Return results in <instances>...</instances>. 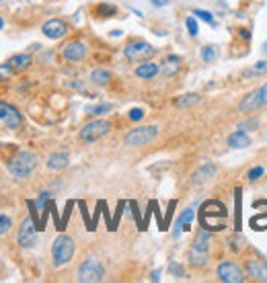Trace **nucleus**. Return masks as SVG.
<instances>
[{
    "instance_id": "1",
    "label": "nucleus",
    "mask_w": 267,
    "mask_h": 283,
    "mask_svg": "<svg viewBox=\"0 0 267 283\" xmlns=\"http://www.w3.org/2000/svg\"><path fill=\"white\" fill-rule=\"evenodd\" d=\"M37 156L33 152H27V150H21L17 152L11 160H9V173L15 177V179H27L33 175V171L37 168Z\"/></svg>"
},
{
    "instance_id": "2",
    "label": "nucleus",
    "mask_w": 267,
    "mask_h": 283,
    "mask_svg": "<svg viewBox=\"0 0 267 283\" xmlns=\"http://www.w3.org/2000/svg\"><path fill=\"white\" fill-rule=\"evenodd\" d=\"M210 246H212V234L207 230H199L193 238V244H191V250H189V263L197 269L205 267L207 261H210Z\"/></svg>"
},
{
    "instance_id": "3",
    "label": "nucleus",
    "mask_w": 267,
    "mask_h": 283,
    "mask_svg": "<svg viewBox=\"0 0 267 283\" xmlns=\"http://www.w3.org/2000/svg\"><path fill=\"white\" fill-rule=\"evenodd\" d=\"M74 250H76L74 238L68 236V234H60L51 244V263H53V267L68 265L72 261V257H74Z\"/></svg>"
},
{
    "instance_id": "4",
    "label": "nucleus",
    "mask_w": 267,
    "mask_h": 283,
    "mask_svg": "<svg viewBox=\"0 0 267 283\" xmlns=\"http://www.w3.org/2000/svg\"><path fill=\"white\" fill-rule=\"evenodd\" d=\"M158 138V128L156 125H140L130 130L124 136V144L130 148H138V146H148Z\"/></svg>"
},
{
    "instance_id": "5",
    "label": "nucleus",
    "mask_w": 267,
    "mask_h": 283,
    "mask_svg": "<svg viewBox=\"0 0 267 283\" xmlns=\"http://www.w3.org/2000/svg\"><path fill=\"white\" fill-rule=\"evenodd\" d=\"M76 279L80 283H99V281H103L105 279V267H103V263L99 259H95V257L86 259L80 265V269L76 273Z\"/></svg>"
},
{
    "instance_id": "6",
    "label": "nucleus",
    "mask_w": 267,
    "mask_h": 283,
    "mask_svg": "<svg viewBox=\"0 0 267 283\" xmlns=\"http://www.w3.org/2000/svg\"><path fill=\"white\" fill-rule=\"evenodd\" d=\"M109 132H111V123L109 121H105V119H93V121H88V123L82 125V130L78 132V138L82 142L91 144V142L101 140L103 136H107Z\"/></svg>"
},
{
    "instance_id": "7",
    "label": "nucleus",
    "mask_w": 267,
    "mask_h": 283,
    "mask_svg": "<svg viewBox=\"0 0 267 283\" xmlns=\"http://www.w3.org/2000/svg\"><path fill=\"white\" fill-rule=\"evenodd\" d=\"M216 275H218V279L224 281V283H243V281H245V271H243L236 263H232V261L220 263L218 269H216Z\"/></svg>"
},
{
    "instance_id": "8",
    "label": "nucleus",
    "mask_w": 267,
    "mask_h": 283,
    "mask_svg": "<svg viewBox=\"0 0 267 283\" xmlns=\"http://www.w3.org/2000/svg\"><path fill=\"white\" fill-rule=\"evenodd\" d=\"M124 55L132 62L146 60V58H150V55H154V47L146 41H132L124 47Z\"/></svg>"
},
{
    "instance_id": "9",
    "label": "nucleus",
    "mask_w": 267,
    "mask_h": 283,
    "mask_svg": "<svg viewBox=\"0 0 267 283\" xmlns=\"http://www.w3.org/2000/svg\"><path fill=\"white\" fill-rule=\"evenodd\" d=\"M17 242L21 248H31L37 242V228L31 217H25L23 224L19 226V232H17Z\"/></svg>"
},
{
    "instance_id": "10",
    "label": "nucleus",
    "mask_w": 267,
    "mask_h": 283,
    "mask_svg": "<svg viewBox=\"0 0 267 283\" xmlns=\"http://www.w3.org/2000/svg\"><path fill=\"white\" fill-rule=\"evenodd\" d=\"M0 121L11 130H19L23 125V115L11 103H0Z\"/></svg>"
},
{
    "instance_id": "11",
    "label": "nucleus",
    "mask_w": 267,
    "mask_h": 283,
    "mask_svg": "<svg viewBox=\"0 0 267 283\" xmlns=\"http://www.w3.org/2000/svg\"><path fill=\"white\" fill-rule=\"evenodd\" d=\"M41 31L47 39H62L68 33V23H64L62 19H49L43 23Z\"/></svg>"
},
{
    "instance_id": "12",
    "label": "nucleus",
    "mask_w": 267,
    "mask_h": 283,
    "mask_svg": "<svg viewBox=\"0 0 267 283\" xmlns=\"http://www.w3.org/2000/svg\"><path fill=\"white\" fill-rule=\"evenodd\" d=\"M62 55L68 62H82L86 58V45L82 41H68L62 47Z\"/></svg>"
},
{
    "instance_id": "13",
    "label": "nucleus",
    "mask_w": 267,
    "mask_h": 283,
    "mask_svg": "<svg viewBox=\"0 0 267 283\" xmlns=\"http://www.w3.org/2000/svg\"><path fill=\"white\" fill-rule=\"evenodd\" d=\"M214 175H216V164L205 162V164H201V166L197 168V171L193 173L191 183H193V187H201V185L210 183V181L214 179Z\"/></svg>"
},
{
    "instance_id": "14",
    "label": "nucleus",
    "mask_w": 267,
    "mask_h": 283,
    "mask_svg": "<svg viewBox=\"0 0 267 283\" xmlns=\"http://www.w3.org/2000/svg\"><path fill=\"white\" fill-rule=\"evenodd\" d=\"M259 109H261V95H259V88H253L239 103V111L241 113H253V111H259Z\"/></svg>"
},
{
    "instance_id": "15",
    "label": "nucleus",
    "mask_w": 267,
    "mask_h": 283,
    "mask_svg": "<svg viewBox=\"0 0 267 283\" xmlns=\"http://www.w3.org/2000/svg\"><path fill=\"white\" fill-rule=\"evenodd\" d=\"M247 275L255 281H267V263L259 259L247 261Z\"/></svg>"
},
{
    "instance_id": "16",
    "label": "nucleus",
    "mask_w": 267,
    "mask_h": 283,
    "mask_svg": "<svg viewBox=\"0 0 267 283\" xmlns=\"http://www.w3.org/2000/svg\"><path fill=\"white\" fill-rule=\"evenodd\" d=\"M181 68V58H177V55H169V58L160 64V74H163L165 78H171L179 72Z\"/></svg>"
},
{
    "instance_id": "17",
    "label": "nucleus",
    "mask_w": 267,
    "mask_h": 283,
    "mask_svg": "<svg viewBox=\"0 0 267 283\" xmlns=\"http://www.w3.org/2000/svg\"><path fill=\"white\" fill-rule=\"evenodd\" d=\"M68 162H70V156L66 152H56L47 158V168L49 171H62V168L68 166Z\"/></svg>"
},
{
    "instance_id": "18",
    "label": "nucleus",
    "mask_w": 267,
    "mask_h": 283,
    "mask_svg": "<svg viewBox=\"0 0 267 283\" xmlns=\"http://www.w3.org/2000/svg\"><path fill=\"white\" fill-rule=\"evenodd\" d=\"M158 72H160V66L154 64V62H144V64H140L136 68V76L142 78V80H152Z\"/></svg>"
},
{
    "instance_id": "19",
    "label": "nucleus",
    "mask_w": 267,
    "mask_h": 283,
    "mask_svg": "<svg viewBox=\"0 0 267 283\" xmlns=\"http://www.w3.org/2000/svg\"><path fill=\"white\" fill-rule=\"evenodd\" d=\"M13 70H23V68H29L33 64V58H31V53H15L9 58V62Z\"/></svg>"
},
{
    "instance_id": "20",
    "label": "nucleus",
    "mask_w": 267,
    "mask_h": 283,
    "mask_svg": "<svg viewBox=\"0 0 267 283\" xmlns=\"http://www.w3.org/2000/svg\"><path fill=\"white\" fill-rule=\"evenodd\" d=\"M193 215H195V205L187 207V209H185V211H183V213L179 215V219L175 222V230H173V236H175V238H177V236L181 234V230L185 228V226H187V224H189V222L193 219Z\"/></svg>"
},
{
    "instance_id": "21",
    "label": "nucleus",
    "mask_w": 267,
    "mask_h": 283,
    "mask_svg": "<svg viewBox=\"0 0 267 283\" xmlns=\"http://www.w3.org/2000/svg\"><path fill=\"white\" fill-rule=\"evenodd\" d=\"M226 144H228L230 148H247V146H251V138H249L243 130H239V132H234V134L228 136Z\"/></svg>"
},
{
    "instance_id": "22",
    "label": "nucleus",
    "mask_w": 267,
    "mask_h": 283,
    "mask_svg": "<svg viewBox=\"0 0 267 283\" xmlns=\"http://www.w3.org/2000/svg\"><path fill=\"white\" fill-rule=\"evenodd\" d=\"M201 101V97L197 95V92H189V95H183V97H179L177 101H175V107H181V109H185V107H193V105H197Z\"/></svg>"
},
{
    "instance_id": "23",
    "label": "nucleus",
    "mask_w": 267,
    "mask_h": 283,
    "mask_svg": "<svg viewBox=\"0 0 267 283\" xmlns=\"http://www.w3.org/2000/svg\"><path fill=\"white\" fill-rule=\"evenodd\" d=\"M265 72H267V60H261V62L253 64L251 68H247V70L243 72V76H245V78H255V76H261V74H265Z\"/></svg>"
},
{
    "instance_id": "24",
    "label": "nucleus",
    "mask_w": 267,
    "mask_h": 283,
    "mask_svg": "<svg viewBox=\"0 0 267 283\" xmlns=\"http://www.w3.org/2000/svg\"><path fill=\"white\" fill-rule=\"evenodd\" d=\"M109 80H111V74L107 72V70H93V72H91V82L97 84V86L109 84Z\"/></svg>"
},
{
    "instance_id": "25",
    "label": "nucleus",
    "mask_w": 267,
    "mask_h": 283,
    "mask_svg": "<svg viewBox=\"0 0 267 283\" xmlns=\"http://www.w3.org/2000/svg\"><path fill=\"white\" fill-rule=\"evenodd\" d=\"M13 230V217L7 213H0V236H5Z\"/></svg>"
},
{
    "instance_id": "26",
    "label": "nucleus",
    "mask_w": 267,
    "mask_h": 283,
    "mask_svg": "<svg viewBox=\"0 0 267 283\" xmlns=\"http://www.w3.org/2000/svg\"><path fill=\"white\" fill-rule=\"evenodd\" d=\"M111 111V105H97V107H88L86 109V113L88 115H105V113H109Z\"/></svg>"
},
{
    "instance_id": "27",
    "label": "nucleus",
    "mask_w": 267,
    "mask_h": 283,
    "mask_svg": "<svg viewBox=\"0 0 267 283\" xmlns=\"http://www.w3.org/2000/svg\"><path fill=\"white\" fill-rule=\"evenodd\" d=\"M201 60H203V62L216 60V47H214V45H205V47L201 49Z\"/></svg>"
},
{
    "instance_id": "28",
    "label": "nucleus",
    "mask_w": 267,
    "mask_h": 283,
    "mask_svg": "<svg viewBox=\"0 0 267 283\" xmlns=\"http://www.w3.org/2000/svg\"><path fill=\"white\" fill-rule=\"evenodd\" d=\"M193 15H197L201 21H205V23H210V25H214V17L207 13V11H193Z\"/></svg>"
},
{
    "instance_id": "29",
    "label": "nucleus",
    "mask_w": 267,
    "mask_h": 283,
    "mask_svg": "<svg viewBox=\"0 0 267 283\" xmlns=\"http://www.w3.org/2000/svg\"><path fill=\"white\" fill-rule=\"evenodd\" d=\"M185 25H187V29H189V35H191V37H195V35H197V23H195V19H193V17H189V19L185 21Z\"/></svg>"
},
{
    "instance_id": "30",
    "label": "nucleus",
    "mask_w": 267,
    "mask_h": 283,
    "mask_svg": "<svg viewBox=\"0 0 267 283\" xmlns=\"http://www.w3.org/2000/svg\"><path fill=\"white\" fill-rule=\"evenodd\" d=\"M49 199H51V193H47V191H45V193H41V195H39V199H37V207H39V209H43V207L47 205V201H49Z\"/></svg>"
},
{
    "instance_id": "31",
    "label": "nucleus",
    "mask_w": 267,
    "mask_h": 283,
    "mask_svg": "<svg viewBox=\"0 0 267 283\" xmlns=\"http://www.w3.org/2000/svg\"><path fill=\"white\" fill-rule=\"evenodd\" d=\"M259 95H261V107H267V82L259 86Z\"/></svg>"
},
{
    "instance_id": "32",
    "label": "nucleus",
    "mask_w": 267,
    "mask_h": 283,
    "mask_svg": "<svg viewBox=\"0 0 267 283\" xmlns=\"http://www.w3.org/2000/svg\"><path fill=\"white\" fill-rule=\"evenodd\" d=\"M142 117H144V111H142V109H132V111H130V119H132V121H140Z\"/></svg>"
},
{
    "instance_id": "33",
    "label": "nucleus",
    "mask_w": 267,
    "mask_h": 283,
    "mask_svg": "<svg viewBox=\"0 0 267 283\" xmlns=\"http://www.w3.org/2000/svg\"><path fill=\"white\" fill-rule=\"evenodd\" d=\"M169 271H171V273H175V275H179V277H185V273H183V267H181V265H175V263H173V265L169 267Z\"/></svg>"
},
{
    "instance_id": "34",
    "label": "nucleus",
    "mask_w": 267,
    "mask_h": 283,
    "mask_svg": "<svg viewBox=\"0 0 267 283\" xmlns=\"http://www.w3.org/2000/svg\"><path fill=\"white\" fill-rule=\"evenodd\" d=\"M261 175H263V168H261V166H257V168H253V171L249 173V179H251V181H255V179H257V177H261Z\"/></svg>"
},
{
    "instance_id": "35",
    "label": "nucleus",
    "mask_w": 267,
    "mask_h": 283,
    "mask_svg": "<svg viewBox=\"0 0 267 283\" xmlns=\"http://www.w3.org/2000/svg\"><path fill=\"white\" fill-rule=\"evenodd\" d=\"M152 3H154L156 7H167V5H169V0H152Z\"/></svg>"
},
{
    "instance_id": "36",
    "label": "nucleus",
    "mask_w": 267,
    "mask_h": 283,
    "mask_svg": "<svg viewBox=\"0 0 267 283\" xmlns=\"http://www.w3.org/2000/svg\"><path fill=\"white\" fill-rule=\"evenodd\" d=\"M158 275H160V271H154V273H152V277H150V279H152V281H158V279H160V277H158Z\"/></svg>"
},
{
    "instance_id": "37",
    "label": "nucleus",
    "mask_w": 267,
    "mask_h": 283,
    "mask_svg": "<svg viewBox=\"0 0 267 283\" xmlns=\"http://www.w3.org/2000/svg\"><path fill=\"white\" fill-rule=\"evenodd\" d=\"M3 27H5V21H3V19H0V31H3Z\"/></svg>"
},
{
    "instance_id": "38",
    "label": "nucleus",
    "mask_w": 267,
    "mask_h": 283,
    "mask_svg": "<svg viewBox=\"0 0 267 283\" xmlns=\"http://www.w3.org/2000/svg\"><path fill=\"white\" fill-rule=\"evenodd\" d=\"M263 49H265V51H267V43H265V45H263Z\"/></svg>"
},
{
    "instance_id": "39",
    "label": "nucleus",
    "mask_w": 267,
    "mask_h": 283,
    "mask_svg": "<svg viewBox=\"0 0 267 283\" xmlns=\"http://www.w3.org/2000/svg\"><path fill=\"white\" fill-rule=\"evenodd\" d=\"M0 3H3V0H0Z\"/></svg>"
}]
</instances>
